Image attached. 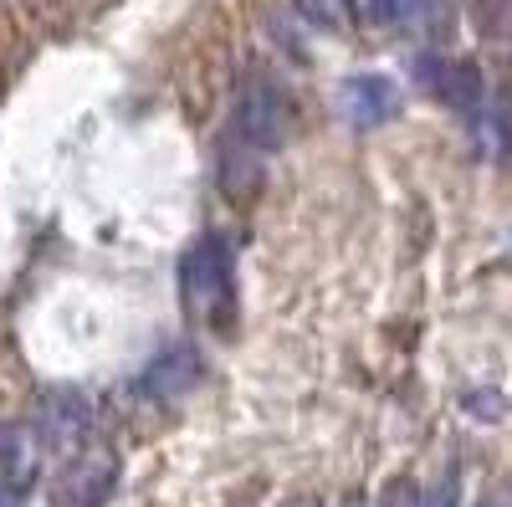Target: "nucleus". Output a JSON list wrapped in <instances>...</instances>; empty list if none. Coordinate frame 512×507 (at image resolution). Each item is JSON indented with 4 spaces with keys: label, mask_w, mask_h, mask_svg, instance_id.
<instances>
[{
    "label": "nucleus",
    "mask_w": 512,
    "mask_h": 507,
    "mask_svg": "<svg viewBox=\"0 0 512 507\" xmlns=\"http://www.w3.org/2000/svg\"><path fill=\"white\" fill-rule=\"evenodd\" d=\"M180 292L195 318H221L231 303V246L221 236H200L180 257Z\"/></svg>",
    "instance_id": "nucleus-1"
},
{
    "label": "nucleus",
    "mask_w": 512,
    "mask_h": 507,
    "mask_svg": "<svg viewBox=\"0 0 512 507\" xmlns=\"http://www.w3.org/2000/svg\"><path fill=\"white\" fill-rule=\"evenodd\" d=\"M287 123H292L287 93L267 77H251L236 98V139L251 149H277L287 139Z\"/></svg>",
    "instance_id": "nucleus-2"
},
{
    "label": "nucleus",
    "mask_w": 512,
    "mask_h": 507,
    "mask_svg": "<svg viewBox=\"0 0 512 507\" xmlns=\"http://www.w3.org/2000/svg\"><path fill=\"white\" fill-rule=\"evenodd\" d=\"M338 118L344 123H354V129H374V123H384V118H395V108H400V98H395V82L390 77H349L344 88H338Z\"/></svg>",
    "instance_id": "nucleus-3"
},
{
    "label": "nucleus",
    "mask_w": 512,
    "mask_h": 507,
    "mask_svg": "<svg viewBox=\"0 0 512 507\" xmlns=\"http://www.w3.org/2000/svg\"><path fill=\"white\" fill-rule=\"evenodd\" d=\"M415 77H420L441 103L482 113V72H477V67L451 62V57H420V62H415Z\"/></svg>",
    "instance_id": "nucleus-4"
},
{
    "label": "nucleus",
    "mask_w": 512,
    "mask_h": 507,
    "mask_svg": "<svg viewBox=\"0 0 512 507\" xmlns=\"http://www.w3.org/2000/svg\"><path fill=\"white\" fill-rule=\"evenodd\" d=\"M113 472H118V461L108 451H93L88 461H77V467L62 477L57 507H103V497L113 492Z\"/></svg>",
    "instance_id": "nucleus-5"
},
{
    "label": "nucleus",
    "mask_w": 512,
    "mask_h": 507,
    "mask_svg": "<svg viewBox=\"0 0 512 507\" xmlns=\"http://www.w3.org/2000/svg\"><path fill=\"white\" fill-rule=\"evenodd\" d=\"M195 369H200V359H195L190 344H169V349L139 374V390L154 395V400H175V395H185V390L195 385Z\"/></svg>",
    "instance_id": "nucleus-6"
},
{
    "label": "nucleus",
    "mask_w": 512,
    "mask_h": 507,
    "mask_svg": "<svg viewBox=\"0 0 512 507\" xmlns=\"http://www.w3.org/2000/svg\"><path fill=\"white\" fill-rule=\"evenodd\" d=\"M36 431L47 446H77L82 436H88V405H82V395H47L36 410Z\"/></svg>",
    "instance_id": "nucleus-7"
},
{
    "label": "nucleus",
    "mask_w": 512,
    "mask_h": 507,
    "mask_svg": "<svg viewBox=\"0 0 512 507\" xmlns=\"http://www.w3.org/2000/svg\"><path fill=\"white\" fill-rule=\"evenodd\" d=\"M477 123H482V139H487V149L502 159V149H507V103H502V93L487 103V118L477 113Z\"/></svg>",
    "instance_id": "nucleus-8"
},
{
    "label": "nucleus",
    "mask_w": 512,
    "mask_h": 507,
    "mask_svg": "<svg viewBox=\"0 0 512 507\" xmlns=\"http://www.w3.org/2000/svg\"><path fill=\"white\" fill-rule=\"evenodd\" d=\"M297 6H303V16L318 21V26H344L349 11H354V0H297Z\"/></svg>",
    "instance_id": "nucleus-9"
},
{
    "label": "nucleus",
    "mask_w": 512,
    "mask_h": 507,
    "mask_svg": "<svg viewBox=\"0 0 512 507\" xmlns=\"http://www.w3.org/2000/svg\"><path fill=\"white\" fill-rule=\"evenodd\" d=\"M415 507H456V497H451L446 487H436V492H415Z\"/></svg>",
    "instance_id": "nucleus-10"
},
{
    "label": "nucleus",
    "mask_w": 512,
    "mask_h": 507,
    "mask_svg": "<svg viewBox=\"0 0 512 507\" xmlns=\"http://www.w3.org/2000/svg\"><path fill=\"white\" fill-rule=\"evenodd\" d=\"M0 507H21V487L0 477Z\"/></svg>",
    "instance_id": "nucleus-11"
},
{
    "label": "nucleus",
    "mask_w": 512,
    "mask_h": 507,
    "mask_svg": "<svg viewBox=\"0 0 512 507\" xmlns=\"http://www.w3.org/2000/svg\"><path fill=\"white\" fill-rule=\"evenodd\" d=\"M487 507H502V502H487Z\"/></svg>",
    "instance_id": "nucleus-12"
}]
</instances>
